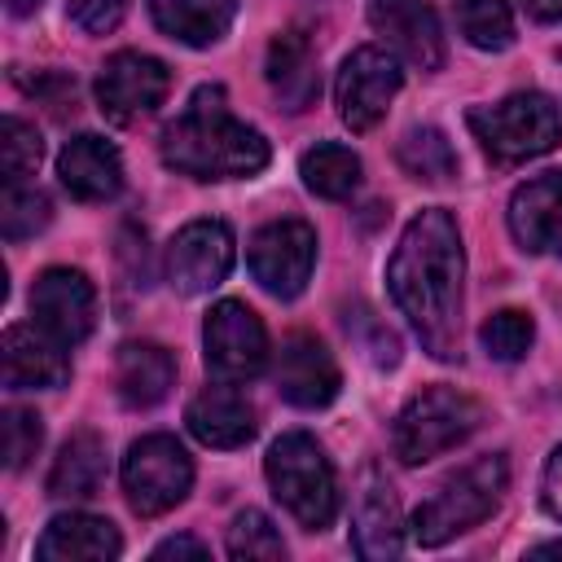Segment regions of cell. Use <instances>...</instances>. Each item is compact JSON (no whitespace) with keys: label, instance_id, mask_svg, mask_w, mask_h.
<instances>
[{"label":"cell","instance_id":"obj_1","mask_svg":"<svg viewBox=\"0 0 562 562\" xmlns=\"http://www.w3.org/2000/svg\"><path fill=\"white\" fill-rule=\"evenodd\" d=\"M461 281L465 246L452 211H417L386 263V285L408 329L435 360H457L461 351Z\"/></svg>","mask_w":562,"mask_h":562},{"label":"cell","instance_id":"obj_2","mask_svg":"<svg viewBox=\"0 0 562 562\" xmlns=\"http://www.w3.org/2000/svg\"><path fill=\"white\" fill-rule=\"evenodd\" d=\"M162 162L193 180H246L268 167V140L228 110L220 83H202L162 127Z\"/></svg>","mask_w":562,"mask_h":562},{"label":"cell","instance_id":"obj_3","mask_svg":"<svg viewBox=\"0 0 562 562\" xmlns=\"http://www.w3.org/2000/svg\"><path fill=\"white\" fill-rule=\"evenodd\" d=\"M509 487V461L505 452H487V457H474L470 465H461L457 474H448L435 496H426L413 514V540L426 544V549H439L448 544L452 536L479 527L483 518L496 514L501 496Z\"/></svg>","mask_w":562,"mask_h":562},{"label":"cell","instance_id":"obj_4","mask_svg":"<svg viewBox=\"0 0 562 562\" xmlns=\"http://www.w3.org/2000/svg\"><path fill=\"white\" fill-rule=\"evenodd\" d=\"M263 474L272 496L285 505V514L294 522H303L307 531H325L338 514V483H334V465L321 452V443L303 430L281 435L268 457H263Z\"/></svg>","mask_w":562,"mask_h":562},{"label":"cell","instance_id":"obj_5","mask_svg":"<svg viewBox=\"0 0 562 562\" xmlns=\"http://www.w3.org/2000/svg\"><path fill=\"white\" fill-rule=\"evenodd\" d=\"M483 422V404L457 386H422L391 426V448L404 465H426L465 443Z\"/></svg>","mask_w":562,"mask_h":562},{"label":"cell","instance_id":"obj_6","mask_svg":"<svg viewBox=\"0 0 562 562\" xmlns=\"http://www.w3.org/2000/svg\"><path fill=\"white\" fill-rule=\"evenodd\" d=\"M465 123L496 162H527L562 140V114L544 92H509L496 105H474Z\"/></svg>","mask_w":562,"mask_h":562},{"label":"cell","instance_id":"obj_7","mask_svg":"<svg viewBox=\"0 0 562 562\" xmlns=\"http://www.w3.org/2000/svg\"><path fill=\"white\" fill-rule=\"evenodd\" d=\"M193 487V461L176 435H145L123 457V492L140 518L176 509Z\"/></svg>","mask_w":562,"mask_h":562},{"label":"cell","instance_id":"obj_8","mask_svg":"<svg viewBox=\"0 0 562 562\" xmlns=\"http://www.w3.org/2000/svg\"><path fill=\"white\" fill-rule=\"evenodd\" d=\"M400 83H404V70H400V57L391 48H378V44L356 48L338 66V79H334L338 119L351 132H369L373 123H382V114L395 101Z\"/></svg>","mask_w":562,"mask_h":562},{"label":"cell","instance_id":"obj_9","mask_svg":"<svg viewBox=\"0 0 562 562\" xmlns=\"http://www.w3.org/2000/svg\"><path fill=\"white\" fill-rule=\"evenodd\" d=\"M202 351H206V369L215 378H224V382H250L268 364V329H263V321L246 303L224 299V303H215L206 312Z\"/></svg>","mask_w":562,"mask_h":562},{"label":"cell","instance_id":"obj_10","mask_svg":"<svg viewBox=\"0 0 562 562\" xmlns=\"http://www.w3.org/2000/svg\"><path fill=\"white\" fill-rule=\"evenodd\" d=\"M250 272L255 281L277 294V299H294L303 294L312 268H316V228L303 220H272L250 237Z\"/></svg>","mask_w":562,"mask_h":562},{"label":"cell","instance_id":"obj_11","mask_svg":"<svg viewBox=\"0 0 562 562\" xmlns=\"http://www.w3.org/2000/svg\"><path fill=\"white\" fill-rule=\"evenodd\" d=\"M171 92V70L149 53H114L97 75V105L110 123H136L154 114Z\"/></svg>","mask_w":562,"mask_h":562},{"label":"cell","instance_id":"obj_12","mask_svg":"<svg viewBox=\"0 0 562 562\" xmlns=\"http://www.w3.org/2000/svg\"><path fill=\"white\" fill-rule=\"evenodd\" d=\"M31 316L48 338L75 347L97 325V290L79 268H44L31 285Z\"/></svg>","mask_w":562,"mask_h":562},{"label":"cell","instance_id":"obj_13","mask_svg":"<svg viewBox=\"0 0 562 562\" xmlns=\"http://www.w3.org/2000/svg\"><path fill=\"white\" fill-rule=\"evenodd\" d=\"M233 268V228L224 220H193L167 246V281L176 294H211Z\"/></svg>","mask_w":562,"mask_h":562},{"label":"cell","instance_id":"obj_14","mask_svg":"<svg viewBox=\"0 0 562 562\" xmlns=\"http://www.w3.org/2000/svg\"><path fill=\"white\" fill-rule=\"evenodd\" d=\"M369 22L400 61L417 70L443 66V26L426 0H369Z\"/></svg>","mask_w":562,"mask_h":562},{"label":"cell","instance_id":"obj_15","mask_svg":"<svg viewBox=\"0 0 562 562\" xmlns=\"http://www.w3.org/2000/svg\"><path fill=\"white\" fill-rule=\"evenodd\" d=\"M272 382H277L281 400H290L294 408H325L342 386L329 347L321 338H312V334H290L281 342Z\"/></svg>","mask_w":562,"mask_h":562},{"label":"cell","instance_id":"obj_16","mask_svg":"<svg viewBox=\"0 0 562 562\" xmlns=\"http://www.w3.org/2000/svg\"><path fill=\"white\" fill-rule=\"evenodd\" d=\"M509 233L527 255L562 259V171L531 176L509 198Z\"/></svg>","mask_w":562,"mask_h":562},{"label":"cell","instance_id":"obj_17","mask_svg":"<svg viewBox=\"0 0 562 562\" xmlns=\"http://www.w3.org/2000/svg\"><path fill=\"white\" fill-rule=\"evenodd\" d=\"M0 360L9 391H53L70 378L66 347L48 338L40 325H9L0 338Z\"/></svg>","mask_w":562,"mask_h":562},{"label":"cell","instance_id":"obj_18","mask_svg":"<svg viewBox=\"0 0 562 562\" xmlns=\"http://www.w3.org/2000/svg\"><path fill=\"white\" fill-rule=\"evenodd\" d=\"M57 176H61L70 198H79V202H110L123 189V158H119V149L105 136L79 132V136H70L61 145Z\"/></svg>","mask_w":562,"mask_h":562},{"label":"cell","instance_id":"obj_19","mask_svg":"<svg viewBox=\"0 0 562 562\" xmlns=\"http://www.w3.org/2000/svg\"><path fill=\"white\" fill-rule=\"evenodd\" d=\"M404 544V522H400V501L391 492V483L369 465L356 492V514H351V549L364 562H382L395 558Z\"/></svg>","mask_w":562,"mask_h":562},{"label":"cell","instance_id":"obj_20","mask_svg":"<svg viewBox=\"0 0 562 562\" xmlns=\"http://www.w3.org/2000/svg\"><path fill=\"white\" fill-rule=\"evenodd\" d=\"M184 422H189L193 439L206 443V448H241V443H250L255 430H259L250 400L237 391V382H224V378L189 400Z\"/></svg>","mask_w":562,"mask_h":562},{"label":"cell","instance_id":"obj_21","mask_svg":"<svg viewBox=\"0 0 562 562\" xmlns=\"http://www.w3.org/2000/svg\"><path fill=\"white\" fill-rule=\"evenodd\" d=\"M119 553H123L119 527L97 514H57L35 544L40 562H114Z\"/></svg>","mask_w":562,"mask_h":562},{"label":"cell","instance_id":"obj_22","mask_svg":"<svg viewBox=\"0 0 562 562\" xmlns=\"http://www.w3.org/2000/svg\"><path fill=\"white\" fill-rule=\"evenodd\" d=\"M268 88H272V97L290 110V114H299V110H307L312 101H316V92H321V70H316V48H312V40L303 35V31H281L272 44H268Z\"/></svg>","mask_w":562,"mask_h":562},{"label":"cell","instance_id":"obj_23","mask_svg":"<svg viewBox=\"0 0 562 562\" xmlns=\"http://www.w3.org/2000/svg\"><path fill=\"white\" fill-rule=\"evenodd\" d=\"M114 386L127 408H154L176 386V360L158 342H123L114 360Z\"/></svg>","mask_w":562,"mask_h":562},{"label":"cell","instance_id":"obj_24","mask_svg":"<svg viewBox=\"0 0 562 562\" xmlns=\"http://www.w3.org/2000/svg\"><path fill=\"white\" fill-rule=\"evenodd\" d=\"M105 483V443L92 430H75L48 470V496L53 501H88Z\"/></svg>","mask_w":562,"mask_h":562},{"label":"cell","instance_id":"obj_25","mask_svg":"<svg viewBox=\"0 0 562 562\" xmlns=\"http://www.w3.org/2000/svg\"><path fill=\"white\" fill-rule=\"evenodd\" d=\"M149 13L162 35L189 48H206L233 26L237 0H149Z\"/></svg>","mask_w":562,"mask_h":562},{"label":"cell","instance_id":"obj_26","mask_svg":"<svg viewBox=\"0 0 562 562\" xmlns=\"http://www.w3.org/2000/svg\"><path fill=\"white\" fill-rule=\"evenodd\" d=\"M299 176L316 198L342 202L360 189V158H356V149H347L338 140H321L299 158Z\"/></svg>","mask_w":562,"mask_h":562},{"label":"cell","instance_id":"obj_27","mask_svg":"<svg viewBox=\"0 0 562 562\" xmlns=\"http://www.w3.org/2000/svg\"><path fill=\"white\" fill-rule=\"evenodd\" d=\"M395 158L413 180H426V184H443L457 176V154L439 127H408L400 136Z\"/></svg>","mask_w":562,"mask_h":562},{"label":"cell","instance_id":"obj_28","mask_svg":"<svg viewBox=\"0 0 562 562\" xmlns=\"http://www.w3.org/2000/svg\"><path fill=\"white\" fill-rule=\"evenodd\" d=\"M457 22H461V35L483 53H501V48L514 44V9H509V0H461L457 4Z\"/></svg>","mask_w":562,"mask_h":562},{"label":"cell","instance_id":"obj_29","mask_svg":"<svg viewBox=\"0 0 562 562\" xmlns=\"http://www.w3.org/2000/svg\"><path fill=\"white\" fill-rule=\"evenodd\" d=\"M228 558H237V562H277V558H285V544H281V531L272 527V518L259 514V509H241L228 522Z\"/></svg>","mask_w":562,"mask_h":562},{"label":"cell","instance_id":"obj_30","mask_svg":"<svg viewBox=\"0 0 562 562\" xmlns=\"http://www.w3.org/2000/svg\"><path fill=\"white\" fill-rule=\"evenodd\" d=\"M479 342H483V351L492 356V360H522L527 351H531V342H536V325H531V316L527 312H518V307H505V312H492L483 325H479Z\"/></svg>","mask_w":562,"mask_h":562},{"label":"cell","instance_id":"obj_31","mask_svg":"<svg viewBox=\"0 0 562 562\" xmlns=\"http://www.w3.org/2000/svg\"><path fill=\"white\" fill-rule=\"evenodd\" d=\"M53 220L48 198L35 184H4V206H0V228L9 241H26L35 237L44 224Z\"/></svg>","mask_w":562,"mask_h":562},{"label":"cell","instance_id":"obj_32","mask_svg":"<svg viewBox=\"0 0 562 562\" xmlns=\"http://www.w3.org/2000/svg\"><path fill=\"white\" fill-rule=\"evenodd\" d=\"M40 154H44L40 132H35L26 119L9 114V119L0 123V167H4V184H26V176L40 167Z\"/></svg>","mask_w":562,"mask_h":562},{"label":"cell","instance_id":"obj_33","mask_svg":"<svg viewBox=\"0 0 562 562\" xmlns=\"http://www.w3.org/2000/svg\"><path fill=\"white\" fill-rule=\"evenodd\" d=\"M40 439H44V426L31 408H4V465L9 470H22L40 452Z\"/></svg>","mask_w":562,"mask_h":562},{"label":"cell","instance_id":"obj_34","mask_svg":"<svg viewBox=\"0 0 562 562\" xmlns=\"http://www.w3.org/2000/svg\"><path fill=\"white\" fill-rule=\"evenodd\" d=\"M127 13V0H70L66 18L83 31V35H110Z\"/></svg>","mask_w":562,"mask_h":562},{"label":"cell","instance_id":"obj_35","mask_svg":"<svg viewBox=\"0 0 562 562\" xmlns=\"http://www.w3.org/2000/svg\"><path fill=\"white\" fill-rule=\"evenodd\" d=\"M540 496H544V509L553 518H562V443L549 452L544 461V479H540Z\"/></svg>","mask_w":562,"mask_h":562},{"label":"cell","instance_id":"obj_36","mask_svg":"<svg viewBox=\"0 0 562 562\" xmlns=\"http://www.w3.org/2000/svg\"><path fill=\"white\" fill-rule=\"evenodd\" d=\"M149 558H154V562H167V558H193V562H206L211 549H206L202 540H193V536H171V540H162Z\"/></svg>","mask_w":562,"mask_h":562},{"label":"cell","instance_id":"obj_37","mask_svg":"<svg viewBox=\"0 0 562 562\" xmlns=\"http://www.w3.org/2000/svg\"><path fill=\"white\" fill-rule=\"evenodd\" d=\"M527 13L536 22H549V26H562V0H522Z\"/></svg>","mask_w":562,"mask_h":562},{"label":"cell","instance_id":"obj_38","mask_svg":"<svg viewBox=\"0 0 562 562\" xmlns=\"http://www.w3.org/2000/svg\"><path fill=\"white\" fill-rule=\"evenodd\" d=\"M44 0H4V9L13 13V18H26V13H35Z\"/></svg>","mask_w":562,"mask_h":562},{"label":"cell","instance_id":"obj_39","mask_svg":"<svg viewBox=\"0 0 562 562\" xmlns=\"http://www.w3.org/2000/svg\"><path fill=\"white\" fill-rule=\"evenodd\" d=\"M531 553H536V558H562V540H544V544H536Z\"/></svg>","mask_w":562,"mask_h":562}]
</instances>
